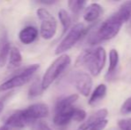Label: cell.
Listing matches in <instances>:
<instances>
[{"label":"cell","mask_w":131,"mask_h":130,"mask_svg":"<svg viewBox=\"0 0 131 130\" xmlns=\"http://www.w3.org/2000/svg\"><path fill=\"white\" fill-rule=\"evenodd\" d=\"M73 81L77 90L82 96H88L91 92L92 88V78L88 73L78 72L73 77Z\"/></svg>","instance_id":"9"},{"label":"cell","mask_w":131,"mask_h":130,"mask_svg":"<svg viewBox=\"0 0 131 130\" xmlns=\"http://www.w3.org/2000/svg\"><path fill=\"white\" fill-rule=\"evenodd\" d=\"M108 115V111L105 109H102L97 111L94 114H92L86 121H84L79 127L78 130H89L92 127L96 125L97 123L101 122L102 120H104L105 118Z\"/></svg>","instance_id":"10"},{"label":"cell","mask_w":131,"mask_h":130,"mask_svg":"<svg viewBox=\"0 0 131 130\" xmlns=\"http://www.w3.org/2000/svg\"><path fill=\"white\" fill-rule=\"evenodd\" d=\"M48 107L44 103H35L25 109L14 111L6 117L5 126L11 127H21L31 126L40 119L48 116Z\"/></svg>","instance_id":"2"},{"label":"cell","mask_w":131,"mask_h":130,"mask_svg":"<svg viewBox=\"0 0 131 130\" xmlns=\"http://www.w3.org/2000/svg\"><path fill=\"white\" fill-rule=\"evenodd\" d=\"M103 13V9L98 4H91L86 8L84 13V20L88 22H93L96 21Z\"/></svg>","instance_id":"13"},{"label":"cell","mask_w":131,"mask_h":130,"mask_svg":"<svg viewBox=\"0 0 131 130\" xmlns=\"http://www.w3.org/2000/svg\"><path fill=\"white\" fill-rule=\"evenodd\" d=\"M30 130H52L49 127V126L44 121H37L30 126Z\"/></svg>","instance_id":"20"},{"label":"cell","mask_w":131,"mask_h":130,"mask_svg":"<svg viewBox=\"0 0 131 130\" xmlns=\"http://www.w3.org/2000/svg\"><path fill=\"white\" fill-rule=\"evenodd\" d=\"M129 16V10L126 3L121 5L119 11L106 19L96 30H93L88 37L90 45H97L104 40L113 38L119 33L123 23H126Z\"/></svg>","instance_id":"1"},{"label":"cell","mask_w":131,"mask_h":130,"mask_svg":"<svg viewBox=\"0 0 131 130\" xmlns=\"http://www.w3.org/2000/svg\"><path fill=\"white\" fill-rule=\"evenodd\" d=\"M106 86L104 84H101V85L97 86V87L95 89L93 93H92V96L90 97L89 101H88V103L91 106H95L100 101H102L104 97L106 94Z\"/></svg>","instance_id":"16"},{"label":"cell","mask_w":131,"mask_h":130,"mask_svg":"<svg viewBox=\"0 0 131 130\" xmlns=\"http://www.w3.org/2000/svg\"><path fill=\"white\" fill-rule=\"evenodd\" d=\"M121 111L122 114H128V113H131V97L128 98L125 102L121 106Z\"/></svg>","instance_id":"22"},{"label":"cell","mask_w":131,"mask_h":130,"mask_svg":"<svg viewBox=\"0 0 131 130\" xmlns=\"http://www.w3.org/2000/svg\"><path fill=\"white\" fill-rule=\"evenodd\" d=\"M58 17H59V20H60L61 23H62V28H63L62 33H65L69 30L70 26H71V16H70V14H68L65 10L61 9L58 13Z\"/></svg>","instance_id":"17"},{"label":"cell","mask_w":131,"mask_h":130,"mask_svg":"<svg viewBox=\"0 0 131 130\" xmlns=\"http://www.w3.org/2000/svg\"><path fill=\"white\" fill-rule=\"evenodd\" d=\"M0 130H8V127H6V126H3V127H0Z\"/></svg>","instance_id":"28"},{"label":"cell","mask_w":131,"mask_h":130,"mask_svg":"<svg viewBox=\"0 0 131 130\" xmlns=\"http://www.w3.org/2000/svg\"><path fill=\"white\" fill-rule=\"evenodd\" d=\"M38 68H39V65L36 63V64L28 66L21 70H20L19 72L15 73L12 78H10L8 80H6L5 82L0 85V92L11 90V89L25 85L30 79L32 75L36 72Z\"/></svg>","instance_id":"7"},{"label":"cell","mask_w":131,"mask_h":130,"mask_svg":"<svg viewBox=\"0 0 131 130\" xmlns=\"http://www.w3.org/2000/svg\"><path fill=\"white\" fill-rule=\"evenodd\" d=\"M37 16L41 21L40 35L44 39H50L56 32V20L46 8H38Z\"/></svg>","instance_id":"8"},{"label":"cell","mask_w":131,"mask_h":130,"mask_svg":"<svg viewBox=\"0 0 131 130\" xmlns=\"http://www.w3.org/2000/svg\"><path fill=\"white\" fill-rule=\"evenodd\" d=\"M11 52V45L6 31H3L0 35V67H4Z\"/></svg>","instance_id":"11"},{"label":"cell","mask_w":131,"mask_h":130,"mask_svg":"<svg viewBox=\"0 0 131 130\" xmlns=\"http://www.w3.org/2000/svg\"><path fill=\"white\" fill-rule=\"evenodd\" d=\"M107 123H108V121H107L106 120H102L101 122L97 123L96 125H95L94 127H92L89 130H103L105 127H106Z\"/></svg>","instance_id":"25"},{"label":"cell","mask_w":131,"mask_h":130,"mask_svg":"<svg viewBox=\"0 0 131 130\" xmlns=\"http://www.w3.org/2000/svg\"><path fill=\"white\" fill-rule=\"evenodd\" d=\"M78 98V94H71L57 101L54 106V116L53 120L55 125L58 127H64L71 120H74L77 110V108L74 107V103Z\"/></svg>","instance_id":"4"},{"label":"cell","mask_w":131,"mask_h":130,"mask_svg":"<svg viewBox=\"0 0 131 130\" xmlns=\"http://www.w3.org/2000/svg\"><path fill=\"white\" fill-rule=\"evenodd\" d=\"M3 110H4V102L0 101V114H1V112L3 111Z\"/></svg>","instance_id":"27"},{"label":"cell","mask_w":131,"mask_h":130,"mask_svg":"<svg viewBox=\"0 0 131 130\" xmlns=\"http://www.w3.org/2000/svg\"><path fill=\"white\" fill-rule=\"evenodd\" d=\"M43 90L42 88V84L41 81H39V79H37L36 81L33 82V84L30 86L29 90V97H35V96H38L41 94V92Z\"/></svg>","instance_id":"19"},{"label":"cell","mask_w":131,"mask_h":130,"mask_svg":"<svg viewBox=\"0 0 131 130\" xmlns=\"http://www.w3.org/2000/svg\"><path fill=\"white\" fill-rule=\"evenodd\" d=\"M70 63H71V58L67 54H62L51 63L42 78L41 84L43 90H47L52 85L53 81L65 70Z\"/></svg>","instance_id":"5"},{"label":"cell","mask_w":131,"mask_h":130,"mask_svg":"<svg viewBox=\"0 0 131 130\" xmlns=\"http://www.w3.org/2000/svg\"><path fill=\"white\" fill-rule=\"evenodd\" d=\"M40 4H44V5H53V4H55L56 2L55 1H40L38 2Z\"/></svg>","instance_id":"26"},{"label":"cell","mask_w":131,"mask_h":130,"mask_svg":"<svg viewBox=\"0 0 131 130\" xmlns=\"http://www.w3.org/2000/svg\"><path fill=\"white\" fill-rule=\"evenodd\" d=\"M86 1H77V0H71L68 2V5H69L70 10L71 11L74 15H78L79 13L84 9L86 6Z\"/></svg>","instance_id":"18"},{"label":"cell","mask_w":131,"mask_h":130,"mask_svg":"<svg viewBox=\"0 0 131 130\" xmlns=\"http://www.w3.org/2000/svg\"><path fill=\"white\" fill-rule=\"evenodd\" d=\"M109 59H110V65L108 68V71L106 73V80H111L112 78H115L116 75V69H117L118 64H119V54H118L117 50L115 49H112L109 54Z\"/></svg>","instance_id":"14"},{"label":"cell","mask_w":131,"mask_h":130,"mask_svg":"<svg viewBox=\"0 0 131 130\" xmlns=\"http://www.w3.org/2000/svg\"><path fill=\"white\" fill-rule=\"evenodd\" d=\"M23 62V56L20 52V50L17 47L14 46L11 48V52L9 54V63H8V69H14L18 68L21 64Z\"/></svg>","instance_id":"15"},{"label":"cell","mask_w":131,"mask_h":130,"mask_svg":"<svg viewBox=\"0 0 131 130\" xmlns=\"http://www.w3.org/2000/svg\"><path fill=\"white\" fill-rule=\"evenodd\" d=\"M88 29L86 28L83 23H77L75 24L69 32L67 33L63 39L61 41V43L58 45V46L55 49V54H62L64 52L70 50L73 45H76V43L80 40L82 37H84L86 34Z\"/></svg>","instance_id":"6"},{"label":"cell","mask_w":131,"mask_h":130,"mask_svg":"<svg viewBox=\"0 0 131 130\" xmlns=\"http://www.w3.org/2000/svg\"><path fill=\"white\" fill-rule=\"evenodd\" d=\"M127 5V6L128 7V10H129V16H128V20L126 22L127 24V31H128V34L131 36V1L128 2H125Z\"/></svg>","instance_id":"24"},{"label":"cell","mask_w":131,"mask_h":130,"mask_svg":"<svg viewBox=\"0 0 131 130\" xmlns=\"http://www.w3.org/2000/svg\"><path fill=\"white\" fill-rule=\"evenodd\" d=\"M38 35V31L37 28L33 26H27L19 33V39L24 45H29L36 40Z\"/></svg>","instance_id":"12"},{"label":"cell","mask_w":131,"mask_h":130,"mask_svg":"<svg viewBox=\"0 0 131 130\" xmlns=\"http://www.w3.org/2000/svg\"><path fill=\"white\" fill-rule=\"evenodd\" d=\"M86 111H83L82 109L77 108L74 116V121H82V120H84L86 119Z\"/></svg>","instance_id":"23"},{"label":"cell","mask_w":131,"mask_h":130,"mask_svg":"<svg viewBox=\"0 0 131 130\" xmlns=\"http://www.w3.org/2000/svg\"><path fill=\"white\" fill-rule=\"evenodd\" d=\"M118 126L121 130H131V119H125V120H119Z\"/></svg>","instance_id":"21"},{"label":"cell","mask_w":131,"mask_h":130,"mask_svg":"<svg viewBox=\"0 0 131 130\" xmlns=\"http://www.w3.org/2000/svg\"><path fill=\"white\" fill-rule=\"evenodd\" d=\"M106 61V52L103 47L83 51L76 61V66H86L93 76L100 74Z\"/></svg>","instance_id":"3"}]
</instances>
